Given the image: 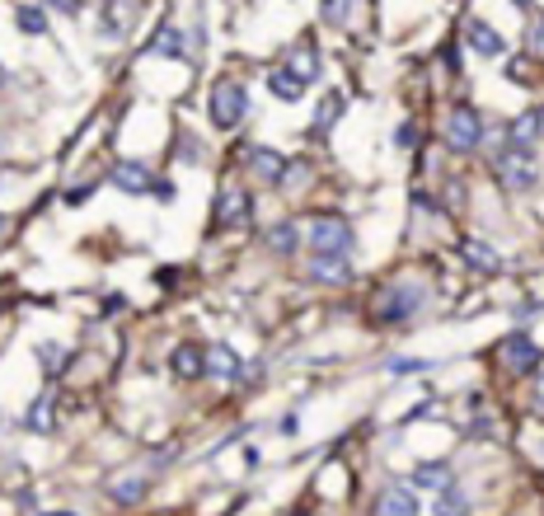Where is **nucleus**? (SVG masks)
Wrapping results in <instances>:
<instances>
[{"label": "nucleus", "instance_id": "nucleus-12", "mask_svg": "<svg viewBox=\"0 0 544 516\" xmlns=\"http://www.w3.org/2000/svg\"><path fill=\"white\" fill-rule=\"evenodd\" d=\"M174 371H179L183 380H197V376H206V353H202V347H193V343L174 347Z\"/></svg>", "mask_w": 544, "mask_h": 516}, {"label": "nucleus", "instance_id": "nucleus-21", "mask_svg": "<svg viewBox=\"0 0 544 516\" xmlns=\"http://www.w3.org/2000/svg\"><path fill=\"white\" fill-rule=\"evenodd\" d=\"M291 71H296L301 80H305V85H310V80H315L320 75V57H315V48H296V52H291Z\"/></svg>", "mask_w": 544, "mask_h": 516}, {"label": "nucleus", "instance_id": "nucleus-8", "mask_svg": "<svg viewBox=\"0 0 544 516\" xmlns=\"http://www.w3.org/2000/svg\"><path fill=\"white\" fill-rule=\"evenodd\" d=\"M375 512H385V516H408V512H417V488L413 484H390L381 498H375Z\"/></svg>", "mask_w": 544, "mask_h": 516}, {"label": "nucleus", "instance_id": "nucleus-1", "mask_svg": "<svg viewBox=\"0 0 544 516\" xmlns=\"http://www.w3.org/2000/svg\"><path fill=\"white\" fill-rule=\"evenodd\" d=\"M493 164H497V179L507 183L512 193H526V188H535V179H540V170H535V160L526 155V146H502L497 155H493Z\"/></svg>", "mask_w": 544, "mask_h": 516}, {"label": "nucleus", "instance_id": "nucleus-4", "mask_svg": "<svg viewBox=\"0 0 544 516\" xmlns=\"http://www.w3.org/2000/svg\"><path fill=\"white\" fill-rule=\"evenodd\" d=\"M484 141V118H478L469 103H455L446 113V146L451 151H474Z\"/></svg>", "mask_w": 544, "mask_h": 516}, {"label": "nucleus", "instance_id": "nucleus-26", "mask_svg": "<svg viewBox=\"0 0 544 516\" xmlns=\"http://www.w3.org/2000/svg\"><path fill=\"white\" fill-rule=\"evenodd\" d=\"M338 113H343V94H329V99H324V109H320V118H315V132H324Z\"/></svg>", "mask_w": 544, "mask_h": 516}, {"label": "nucleus", "instance_id": "nucleus-2", "mask_svg": "<svg viewBox=\"0 0 544 516\" xmlns=\"http://www.w3.org/2000/svg\"><path fill=\"white\" fill-rule=\"evenodd\" d=\"M423 305V292H417V282H394V286H385L381 296H375V319L381 324H404L413 310Z\"/></svg>", "mask_w": 544, "mask_h": 516}, {"label": "nucleus", "instance_id": "nucleus-13", "mask_svg": "<svg viewBox=\"0 0 544 516\" xmlns=\"http://www.w3.org/2000/svg\"><path fill=\"white\" fill-rule=\"evenodd\" d=\"M408 484H413V488H436V493H442V488L455 484V474H451V465L427 460V465H417V469H413V479H408Z\"/></svg>", "mask_w": 544, "mask_h": 516}, {"label": "nucleus", "instance_id": "nucleus-23", "mask_svg": "<svg viewBox=\"0 0 544 516\" xmlns=\"http://www.w3.org/2000/svg\"><path fill=\"white\" fill-rule=\"evenodd\" d=\"M19 29H24V33H48V14L43 10H38V5H19Z\"/></svg>", "mask_w": 544, "mask_h": 516}, {"label": "nucleus", "instance_id": "nucleus-7", "mask_svg": "<svg viewBox=\"0 0 544 516\" xmlns=\"http://www.w3.org/2000/svg\"><path fill=\"white\" fill-rule=\"evenodd\" d=\"M113 183L122 193H151L155 188V174L145 170V164H136V160H118L113 164Z\"/></svg>", "mask_w": 544, "mask_h": 516}, {"label": "nucleus", "instance_id": "nucleus-18", "mask_svg": "<svg viewBox=\"0 0 544 516\" xmlns=\"http://www.w3.org/2000/svg\"><path fill=\"white\" fill-rule=\"evenodd\" d=\"M507 132H512V136H507L512 146H531L535 136H544V122H540V109H535V113H521V118H512V127H507Z\"/></svg>", "mask_w": 544, "mask_h": 516}, {"label": "nucleus", "instance_id": "nucleus-9", "mask_svg": "<svg viewBox=\"0 0 544 516\" xmlns=\"http://www.w3.org/2000/svg\"><path fill=\"white\" fill-rule=\"evenodd\" d=\"M460 258H465L469 267H478V273H497V267H502V258H497V249H493V244L488 240H460Z\"/></svg>", "mask_w": 544, "mask_h": 516}, {"label": "nucleus", "instance_id": "nucleus-17", "mask_svg": "<svg viewBox=\"0 0 544 516\" xmlns=\"http://www.w3.org/2000/svg\"><path fill=\"white\" fill-rule=\"evenodd\" d=\"M254 170H259L263 183H282V179L291 174V164H286L277 151H263V146H259V151H254Z\"/></svg>", "mask_w": 544, "mask_h": 516}, {"label": "nucleus", "instance_id": "nucleus-33", "mask_svg": "<svg viewBox=\"0 0 544 516\" xmlns=\"http://www.w3.org/2000/svg\"><path fill=\"white\" fill-rule=\"evenodd\" d=\"M535 404L544 408V366H540V385H535Z\"/></svg>", "mask_w": 544, "mask_h": 516}, {"label": "nucleus", "instance_id": "nucleus-27", "mask_svg": "<svg viewBox=\"0 0 544 516\" xmlns=\"http://www.w3.org/2000/svg\"><path fill=\"white\" fill-rule=\"evenodd\" d=\"M408 371H427V362H417V357H390V376H408Z\"/></svg>", "mask_w": 544, "mask_h": 516}, {"label": "nucleus", "instance_id": "nucleus-32", "mask_svg": "<svg viewBox=\"0 0 544 516\" xmlns=\"http://www.w3.org/2000/svg\"><path fill=\"white\" fill-rule=\"evenodd\" d=\"M48 5L61 10V14H75V10H80V0H48Z\"/></svg>", "mask_w": 544, "mask_h": 516}, {"label": "nucleus", "instance_id": "nucleus-30", "mask_svg": "<svg viewBox=\"0 0 544 516\" xmlns=\"http://www.w3.org/2000/svg\"><path fill=\"white\" fill-rule=\"evenodd\" d=\"M394 141H399L404 151H413V146H417V122H404V127H399V136H394Z\"/></svg>", "mask_w": 544, "mask_h": 516}, {"label": "nucleus", "instance_id": "nucleus-3", "mask_svg": "<svg viewBox=\"0 0 544 516\" xmlns=\"http://www.w3.org/2000/svg\"><path fill=\"white\" fill-rule=\"evenodd\" d=\"M244 113H249V94H244L240 80H216V90H212V122L216 127H225V132L240 127Z\"/></svg>", "mask_w": 544, "mask_h": 516}, {"label": "nucleus", "instance_id": "nucleus-31", "mask_svg": "<svg viewBox=\"0 0 544 516\" xmlns=\"http://www.w3.org/2000/svg\"><path fill=\"white\" fill-rule=\"evenodd\" d=\"M531 52H540V57H544V19L531 29Z\"/></svg>", "mask_w": 544, "mask_h": 516}, {"label": "nucleus", "instance_id": "nucleus-28", "mask_svg": "<svg viewBox=\"0 0 544 516\" xmlns=\"http://www.w3.org/2000/svg\"><path fill=\"white\" fill-rule=\"evenodd\" d=\"M347 10H352V0H324V19H329V24H343Z\"/></svg>", "mask_w": 544, "mask_h": 516}, {"label": "nucleus", "instance_id": "nucleus-24", "mask_svg": "<svg viewBox=\"0 0 544 516\" xmlns=\"http://www.w3.org/2000/svg\"><path fill=\"white\" fill-rule=\"evenodd\" d=\"M151 52H160V57H179V29H174V24H164V29L151 38Z\"/></svg>", "mask_w": 544, "mask_h": 516}, {"label": "nucleus", "instance_id": "nucleus-34", "mask_svg": "<svg viewBox=\"0 0 544 516\" xmlns=\"http://www.w3.org/2000/svg\"><path fill=\"white\" fill-rule=\"evenodd\" d=\"M516 5H531V0H516Z\"/></svg>", "mask_w": 544, "mask_h": 516}, {"label": "nucleus", "instance_id": "nucleus-29", "mask_svg": "<svg viewBox=\"0 0 544 516\" xmlns=\"http://www.w3.org/2000/svg\"><path fill=\"white\" fill-rule=\"evenodd\" d=\"M436 507H442V512H465V498H460L455 484H451V488H442V503H436Z\"/></svg>", "mask_w": 544, "mask_h": 516}, {"label": "nucleus", "instance_id": "nucleus-16", "mask_svg": "<svg viewBox=\"0 0 544 516\" xmlns=\"http://www.w3.org/2000/svg\"><path fill=\"white\" fill-rule=\"evenodd\" d=\"M145 484H151L145 474H122V479L109 484V498L113 503H141L145 498Z\"/></svg>", "mask_w": 544, "mask_h": 516}, {"label": "nucleus", "instance_id": "nucleus-10", "mask_svg": "<svg viewBox=\"0 0 544 516\" xmlns=\"http://www.w3.org/2000/svg\"><path fill=\"white\" fill-rule=\"evenodd\" d=\"M216 221L221 225H244L249 221V193L244 188H225L216 202Z\"/></svg>", "mask_w": 544, "mask_h": 516}, {"label": "nucleus", "instance_id": "nucleus-14", "mask_svg": "<svg viewBox=\"0 0 544 516\" xmlns=\"http://www.w3.org/2000/svg\"><path fill=\"white\" fill-rule=\"evenodd\" d=\"M240 371V357H235V347H225V343H216V347H206V376H221V380H230Z\"/></svg>", "mask_w": 544, "mask_h": 516}, {"label": "nucleus", "instance_id": "nucleus-15", "mask_svg": "<svg viewBox=\"0 0 544 516\" xmlns=\"http://www.w3.org/2000/svg\"><path fill=\"white\" fill-rule=\"evenodd\" d=\"M469 48H474L478 57H497V52H502V33L488 29L484 19H469Z\"/></svg>", "mask_w": 544, "mask_h": 516}, {"label": "nucleus", "instance_id": "nucleus-6", "mask_svg": "<svg viewBox=\"0 0 544 516\" xmlns=\"http://www.w3.org/2000/svg\"><path fill=\"white\" fill-rule=\"evenodd\" d=\"M497 362L507 366L512 376H526V371H540L544 357H540V347H535L526 334H507V338L497 343Z\"/></svg>", "mask_w": 544, "mask_h": 516}, {"label": "nucleus", "instance_id": "nucleus-36", "mask_svg": "<svg viewBox=\"0 0 544 516\" xmlns=\"http://www.w3.org/2000/svg\"><path fill=\"white\" fill-rule=\"evenodd\" d=\"M127 5H132V0H127Z\"/></svg>", "mask_w": 544, "mask_h": 516}, {"label": "nucleus", "instance_id": "nucleus-35", "mask_svg": "<svg viewBox=\"0 0 544 516\" xmlns=\"http://www.w3.org/2000/svg\"><path fill=\"white\" fill-rule=\"evenodd\" d=\"M540 122H544V109H540Z\"/></svg>", "mask_w": 544, "mask_h": 516}, {"label": "nucleus", "instance_id": "nucleus-11", "mask_svg": "<svg viewBox=\"0 0 544 516\" xmlns=\"http://www.w3.org/2000/svg\"><path fill=\"white\" fill-rule=\"evenodd\" d=\"M310 277H320V282H347L352 267H347L343 254H315V258H310Z\"/></svg>", "mask_w": 544, "mask_h": 516}, {"label": "nucleus", "instance_id": "nucleus-20", "mask_svg": "<svg viewBox=\"0 0 544 516\" xmlns=\"http://www.w3.org/2000/svg\"><path fill=\"white\" fill-rule=\"evenodd\" d=\"M52 395H38L33 404H29V413H24V427L29 432H52Z\"/></svg>", "mask_w": 544, "mask_h": 516}, {"label": "nucleus", "instance_id": "nucleus-22", "mask_svg": "<svg viewBox=\"0 0 544 516\" xmlns=\"http://www.w3.org/2000/svg\"><path fill=\"white\" fill-rule=\"evenodd\" d=\"M301 244V235H296V225H272L268 231V249H277V254H291Z\"/></svg>", "mask_w": 544, "mask_h": 516}, {"label": "nucleus", "instance_id": "nucleus-25", "mask_svg": "<svg viewBox=\"0 0 544 516\" xmlns=\"http://www.w3.org/2000/svg\"><path fill=\"white\" fill-rule=\"evenodd\" d=\"M38 357H43V371H48V376H61V366H66V362H61L66 353H61L57 343H43V347H38Z\"/></svg>", "mask_w": 544, "mask_h": 516}, {"label": "nucleus", "instance_id": "nucleus-5", "mask_svg": "<svg viewBox=\"0 0 544 516\" xmlns=\"http://www.w3.org/2000/svg\"><path fill=\"white\" fill-rule=\"evenodd\" d=\"M352 249V225L343 216H320L310 225V254H347Z\"/></svg>", "mask_w": 544, "mask_h": 516}, {"label": "nucleus", "instance_id": "nucleus-19", "mask_svg": "<svg viewBox=\"0 0 544 516\" xmlns=\"http://www.w3.org/2000/svg\"><path fill=\"white\" fill-rule=\"evenodd\" d=\"M268 90L277 94V99H286V103H296V99H301V90H305V80L286 66V71H272V75H268Z\"/></svg>", "mask_w": 544, "mask_h": 516}]
</instances>
